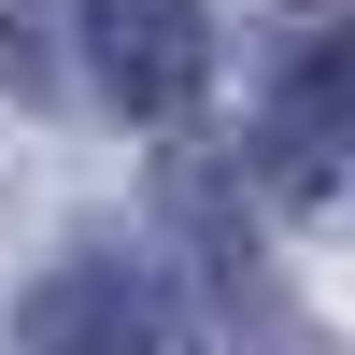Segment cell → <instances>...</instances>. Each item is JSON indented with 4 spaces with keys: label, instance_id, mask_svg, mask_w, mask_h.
Returning a JSON list of instances; mask_svg holds the SVG:
<instances>
[{
    "label": "cell",
    "instance_id": "6da1fadb",
    "mask_svg": "<svg viewBox=\"0 0 355 355\" xmlns=\"http://www.w3.org/2000/svg\"><path fill=\"white\" fill-rule=\"evenodd\" d=\"M28 355H185V313L128 256H57L28 284Z\"/></svg>",
    "mask_w": 355,
    "mask_h": 355
},
{
    "label": "cell",
    "instance_id": "7a4b0ae2",
    "mask_svg": "<svg viewBox=\"0 0 355 355\" xmlns=\"http://www.w3.org/2000/svg\"><path fill=\"white\" fill-rule=\"evenodd\" d=\"M85 43H100L114 114H185V100H199V71H214L199 0H85Z\"/></svg>",
    "mask_w": 355,
    "mask_h": 355
},
{
    "label": "cell",
    "instance_id": "3957f363",
    "mask_svg": "<svg viewBox=\"0 0 355 355\" xmlns=\"http://www.w3.org/2000/svg\"><path fill=\"white\" fill-rule=\"evenodd\" d=\"M0 100H57V28H43V0H0Z\"/></svg>",
    "mask_w": 355,
    "mask_h": 355
}]
</instances>
